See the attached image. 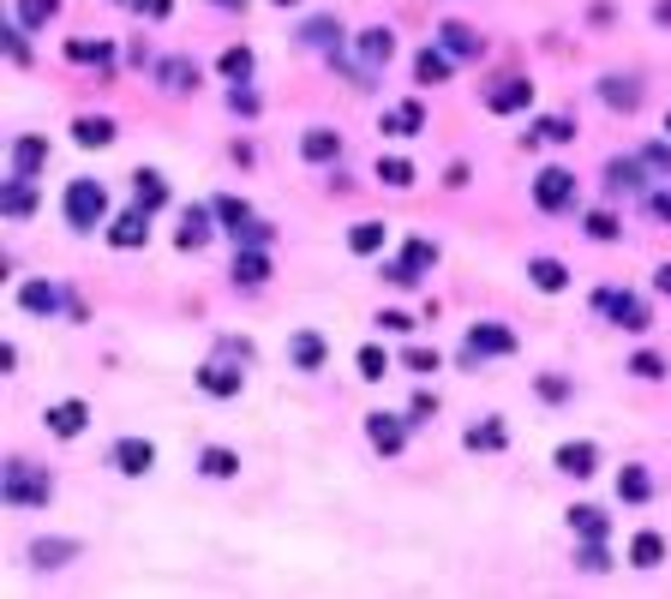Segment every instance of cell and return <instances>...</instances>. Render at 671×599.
Returning a JSON list of instances; mask_svg holds the SVG:
<instances>
[{
    "mask_svg": "<svg viewBox=\"0 0 671 599\" xmlns=\"http://www.w3.org/2000/svg\"><path fill=\"white\" fill-rule=\"evenodd\" d=\"M0 492H6L12 510H42V504L54 498V480H48V468H36V462H6Z\"/></svg>",
    "mask_w": 671,
    "mask_h": 599,
    "instance_id": "6da1fadb",
    "label": "cell"
},
{
    "mask_svg": "<svg viewBox=\"0 0 671 599\" xmlns=\"http://www.w3.org/2000/svg\"><path fill=\"white\" fill-rule=\"evenodd\" d=\"M660 24H671V0H660Z\"/></svg>",
    "mask_w": 671,
    "mask_h": 599,
    "instance_id": "be15d7a7",
    "label": "cell"
},
{
    "mask_svg": "<svg viewBox=\"0 0 671 599\" xmlns=\"http://www.w3.org/2000/svg\"><path fill=\"white\" fill-rule=\"evenodd\" d=\"M132 12H144V18H168L174 0H132Z\"/></svg>",
    "mask_w": 671,
    "mask_h": 599,
    "instance_id": "680465c9",
    "label": "cell"
},
{
    "mask_svg": "<svg viewBox=\"0 0 671 599\" xmlns=\"http://www.w3.org/2000/svg\"><path fill=\"white\" fill-rule=\"evenodd\" d=\"M48 162V138H36V132H24L18 144H12V174H30L36 180V168Z\"/></svg>",
    "mask_w": 671,
    "mask_h": 599,
    "instance_id": "83f0119b",
    "label": "cell"
},
{
    "mask_svg": "<svg viewBox=\"0 0 671 599\" xmlns=\"http://www.w3.org/2000/svg\"><path fill=\"white\" fill-rule=\"evenodd\" d=\"M216 66H222V78H234V84H246V78L258 72V54H252L246 42H234V48H222V60H216Z\"/></svg>",
    "mask_w": 671,
    "mask_h": 599,
    "instance_id": "d6a6232c",
    "label": "cell"
},
{
    "mask_svg": "<svg viewBox=\"0 0 671 599\" xmlns=\"http://www.w3.org/2000/svg\"><path fill=\"white\" fill-rule=\"evenodd\" d=\"M360 378H366V384L390 378V354H384V348H360Z\"/></svg>",
    "mask_w": 671,
    "mask_h": 599,
    "instance_id": "7dc6e473",
    "label": "cell"
},
{
    "mask_svg": "<svg viewBox=\"0 0 671 599\" xmlns=\"http://www.w3.org/2000/svg\"><path fill=\"white\" fill-rule=\"evenodd\" d=\"M276 6H294V0H276Z\"/></svg>",
    "mask_w": 671,
    "mask_h": 599,
    "instance_id": "e7e4bbea",
    "label": "cell"
},
{
    "mask_svg": "<svg viewBox=\"0 0 671 599\" xmlns=\"http://www.w3.org/2000/svg\"><path fill=\"white\" fill-rule=\"evenodd\" d=\"M372 324H378V330H390V336H408V330H414V318H408V312H378Z\"/></svg>",
    "mask_w": 671,
    "mask_h": 599,
    "instance_id": "11a10c76",
    "label": "cell"
},
{
    "mask_svg": "<svg viewBox=\"0 0 671 599\" xmlns=\"http://www.w3.org/2000/svg\"><path fill=\"white\" fill-rule=\"evenodd\" d=\"M534 102V78H498L492 90H486V108L492 114H522Z\"/></svg>",
    "mask_w": 671,
    "mask_h": 599,
    "instance_id": "7c38bea8",
    "label": "cell"
},
{
    "mask_svg": "<svg viewBox=\"0 0 671 599\" xmlns=\"http://www.w3.org/2000/svg\"><path fill=\"white\" fill-rule=\"evenodd\" d=\"M324 354H330V348H324V336H318V330H294L288 360H294L300 372H324Z\"/></svg>",
    "mask_w": 671,
    "mask_h": 599,
    "instance_id": "7402d4cb",
    "label": "cell"
},
{
    "mask_svg": "<svg viewBox=\"0 0 671 599\" xmlns=\"http://www.w3.org/2000/svg\"><path fill=\"white\" fill-rule=\"evenodd\" d=\"M552 462H558V474L588 480V474L600 468V444H588V438H582V444H558V456H552Z\"/></svg>",
    "mask_w": 671,
    "mask_h": 599,
    "instance_id": "e0dca14e",
    "label": "cell"
},
{
    "mask_svg": "<svg viewBox=\"0 0 671 599\" xmlns=\"http://www.w3.org/2000/svg\"><path fill=\"white\" fill-rule=\"evenodd\" d=\"M630 564H636V570H660V564H666V540H660V534H636V540H630Z\"/></svg>",
    "mask_w": 671,
    "mask_h": 599,
    "instance_id": "74e56055",
    "label": "cell"
},
{
    "mask_svg": "<svg viewBox=\"0 0 671 599\" xmlns=\"http://www.w3.org/2000/svg\"><path fill=\"white\" fill-rule=\"evenodd\" d=\"M630 372L648 378V384H660V378H666V360H660V354H630Z\"/></svg>",
    "mask_w": 671,
    "mask_h": 599,
    "instance_id": "816d5d0a",
    "label": "cell"
},
{
    "mask_svg": "<svg viewBox=\"0 0 671 599\" xmlns=\"http://www.w3.org/2000/svg\"><path fill=\"white\" fill-rule=\"evenodd\" d=\"M78 558V540H30V564L36 570H66Z\"/></svg>",
    "mask_w": 671,
    "mask_h": 599,
    "instance_id": "d4e9b609",
    "label": "cell"
},
{
    "mask_svg": "<svg viewBox=\"0 0 671 599\" xmlns=\"http://www.w3.org/2000/svg\"><path fill=\"white\" fill-rule=\"evenodd\" d=\"M198 474H204V480H234V474H240V456H234L228 444H204V450H198Z\"/></svg>",
    "mask_w": 671,
    "mask_h": 599,
    "instance_id": "cb8c5ba5",
    "label": "cell"
},
{
    "mask_svg": "<svg viewBox=\"0 0 671 599\" xmlns=\"http://www.w3.org/2000/svg\"><path fill=\"white\" fill-rule=\"evenodd\" d=\"M216 354H222V360H240V366H252V360H258V348H252V342H240V336H222V342H216Z\"/></svg>",
    "mask_w": 671,
    "mask_h": 599,
    "instance_id": "681fc988",
    "label": "cell"
},
{
    "mask_svg": "<svg viewBox=\"0 0 671 599\" xmlns=\"http://www.w3.org/2000/svg\"><path fill=\"white\" fill-rule=\"evenodd\" d=\"M300 156H306V162H336V156H342V132H330V126H312V132L300 138Z\"/></svg>",
    "mask_w": 671,
    "mask_h": 599,
    "instance_id": "4316f807",
    "label": "cell"
},
{
    "mask_svg": "<svg viewBox=\"0 0 671 599\" xmlns=\"http://www.w3.org/2000/svg\"><path fill=\"white\" fill-rule=\"evenodd\" d=\"M30 210H36V186H30V174H12V180H6V216L24 222Z\"/></svg>",
    "mask_w": 671,
    "mask_h": 599,
    "instance_id": "836d02e7",
    "label": "cell"
},
{
    "mask_svg": "<svg viewBox=\"0 0 671 599\" xmlns=\"http://www.w3.org/2000/svg\"><path fill=\"white\" fill-rule=\"evenodd\" d=\"M60 216H66V228H96V222L108 216V192H102V180H90V174L66 180V192H60Z\"/></svg>",
    "mask_w": 671,
    "mask_h": 599,
    "instance_id": "7a4b0ae2",
    "label": "cell"
},
{
    "mask_svg": "<svg viewBox=\"0 0 671 599\" xmlns=\"http://www.w3.org/2000/svg\"><path fill=\"white\" fill-rule=\"evenodd\" d=\"M132 204H138V210H150V216H156V210H162V204H168V180H162V174H156V168H132Z\"/></svg>",
    "mask_w": 671,
    "mask_h": 599,
    "instance_id": "ffe728a7",
    "label": "cell"
},
{
    "mask_svg": "<svg viewBox=\"0 0 671 599\" xmlns=\"http://www.w3.org/2000/svg\"><path fill=\"white\" fill-rule=\"evenodd\" d=\"M384 240H390V228H384V222H354V228H348V246H354L360 258L384 252Z\"/></svg>",
    "mask_w": 671,
    "mask_h": 599,
    "instance_id": "d590c367",
    "label": "cell"
},
{
    "mask_svg": "<svg viewBox=\"0 0 671 599\" xmlns=\"http://www.w3.org/2000/svg\"><path fill=\"white\" fill-rule=\"evenodd\" d=\"M402 366H408L414 378H432V372H438V354H432V348H408V354H402Z\"/></svg>",
    "mask_w": 671,
    "mask_h": 599,
    "instance_id": "f907efd6",
    "label": "cell"
},
{
    "mask_svg": "<svg viewBox=\"0 0 671 599\" xmlns=\"http://www.w3.org/2000/svg\"><path fill=\"white\" fill-rule=\"evenodd\" d=\"M396 258H402V264H408V270H414V276H426V270H432V264H438V246H432V240H420V234H414V240H402V252H396Z\"/></svg>",
    "mask_w": 671,
    "mask_h": 599,
    "instance_id": "f35d334b",
    "label": "cell"
},
{
    "mask_svg": "<svg viewBox=\"0 0 671 599\" xmlns=\"http://www.w3.org/2000/svg\"><path fill=\"white\" fill-rule=\"evenodd\" d=\"M432 414H438V402H432V396L420 390V396H414V420H432Z\"/></svg>",
    "mask_w": 671,
    "mask_h": 599,
    "instance_id": "91938a15",
    "label": "cell"
},
{
    "mask_svg": "<svg viewBox=\"0 0 671 599\" xmlns=\"http://www.w3.org/2000/svg\"><path fill=\"white\" fill-rule=\"evenodd\" d=\"M600 102L618 108V114H636V108H642V84L624 78V72H606V78H600Z\"/></svg>",
    "mask_w": 671,
    "mask_h": 599,
    "instance_id": "9a60e30c",
    "label": "cell"
},
{
    "mask_svg": "<svg viewBox=\"0 0 671 599\" xmlns=\"http://www.w3.org/2000/svg\"><path fill=\"white\" fill-rule=\"evenodd\" d=\"M210 222H216V204H186V216H180V234H174V246H180V252H198V246H204V240L216 234Z\"/></svg>",
    "mask_w": 671,
    "mask_h": 599,
    "instance_id": "5bb4252c",
    "label": "cell"
},
{
    "mask_svg": "<svg viewBox=\"0 0 671 599\" xmlns=\"http://www.w3.org/2000/svg\"><path fill=\"white\" fill-rule=\"evenodd\" d=\"M210 204H216V222H228V234L252 222V210H246V198H228V192H222V198H210Z\"/></svg>",
    "mask_w": 671,
    "mask_h": 599,
    "instance_id": "f6af8a7d",
    "label": "cell"
},
{
    "mask_svg": "<svg viewBox=\"0 0 671 599\" xmlns=\"http://www.w3.org/2000/svg\"><path fill=\"white\" fill-rule=\"evenodd\" d=\"M570 138H576V120L570 114H540L534 132H528V144H570Z\"/></svg>",
    "mask_w": 671,
    "mask_h": 599,
    "instance_id": "4dcf8cb0",
    "label": "cell"
},
{
    "mask_svg": "<svg viewBox=\"0 0 671 599\" xmlns=\"http://www.w3.org/2000/svg\"><path fill=\"white\" fill-rule=\"evenodd\" d=\"M450 72H456V54H450V48H438V42H432V48H420V54H414V84H420V90L450 84Z\"/></svg>",
    "mask_w": 671,
    "mask_h": 599,
    "instance_id": "9c48e42d",
    "label": "cell"
},
{
    "mask_svg": "<svg viewBox=\"0 0 671 599\" xmlns=\"http://www.w3.org/2000/svg\"><path fill=\"white\" fill-rule=\"evenodd\" d=\"M66 60H90V66H114V48L108 42H66Z\"/></svg>",
    "mask_w": 671,
    "mask_h": 599,
    "instance_id": "ee69618b",
    "label": "cell"
},
{
    "mask_svg": "<svg viewBox=\"0 0 671 599\" xmlns=\"http://www.w3.org/2000/svg\"><path fill=\"white\" fill-rule=\"evenodd\" d=\"M420 126H426V108H420L414 96H402V102L384 108V132H390V138H414Z\"/></svg>",
    "mask_w": 671,
    "mask_h": 599,
    "instance_id": "d6986e66",
    "label": "cell"
},
{
    "mask_svg": "<svg viewBox=\"0 0 671 599\" xmlns=\"http://www.w3.org/2000/svg\"><path fill=\"white\" fill-rule=\"evenodd\" d=\"M150 72H156V84L174 90V96L198 84V60H186V54H174V60H150Z\"/></svg>",
    "mask_w": 671,
    "mask_h": 599,
    "instance_id": "ac0fdd59",
    "label": "cell"
},
{
    "mask_svg": "<svg viewBox=\"0 0 671 599\" xmlns=\"http://www.w3.org/2000/svg\"><path fill=\"white\" fill-rule=\"evenodd\" d=\"M192 378H198V390H204V396H216V402H228V396H240V390H246V366H228L222 354H216V360H204Z\"/></svg>",
    "mask_w": 671,
    "mask_h": 599,
    "instance_id": "8992f818",
    "label": "cell"
},
{
    "mask_svg": "<svg viewBox=\"0 0 671 599\" xmlns=\"http://www.w3.org/2000/svg\"><path fill=\"white\" fill-rule=\"evenodd\" d=\"M594 312H606L618 330H630V336H642L648 324H654V312H648V300L642 294H630V288H600L594 294Z\"/></svg>",
    "mask_w": 671,
    "mask_h": 599,
    "instance_id": "3957f363",
    "label": "cell"
},
{
    "mask_svg": "<svg viewBox=\"0 0 671 599\" xmlns=\"http://www.w3.org/2000/svg\"><path fill=\"white\" fill-rule=\"evenodd\" d=\"M378 180L402 192V186H414V162L408 156H378Z\"/></svg>",
    "mask_w": 671,
    "mask_h": 599,
    "instance_id": "b9f144b4",
    "label": "cell"
},
{
    "mask_svg": "<svg viewBox=\"0 0 671 599\" xmlns=\"http://www.w3.org/2000/svg\"><path fill=\"white\" fill-rule=\"evenodd\" d=\"M6 54H12V60H30V42H24V24H18V18H12V30H6Z\"/></svg>",
    "mask_w": 671,
    "mask_h": 599,
    "instance_id": "9f6ffc18",
    "label": "cell"
},
{
    "mask_svg": "<svg viewBox=\"0 0 671 599\" xmlns=\"http://www.w3.org/2000/svg\"><path fill=\"white\" fill-rule=\"evenodd\" d=\"M408 426H414V420L384 414V408H378V414H366V438H372V450H378V456H402V450H408Z\"/></svg>",
    "mask_w": 671,
    "mask_h": 599,
    "instance_id": "52a82bcc",
    "label": "cell"
},
{
    "mask_svg": "<svg viewBox=\"0 0 671 599\" xmlns=\"http://www.w3.org/2000/svg\"><path fill=\"white\" fill-rule=\"evenodd\" d=\"M72 138H78L84 150H102V144H114V120H108V114H78V120H72Z\"/></svg>",
    "mask_w": 671,
    "mask_h": 599,
    "instance_id": "484cf974",
    "label": "cell"
},
{
    "mask_svg": "<svg viewBox=\"0 0 671 599\" xmlns=\"http://www.w3.org/2000/svg\"><path fill=\"white\" fill-rule=\"evenodd\" d=\"M234 240L240 246H270V222H246V228H234Z\"/></svg>",
    "mask_w": 671,
    "mask_h": 599,
    "instance_id": "db71d44e",
    "label": "cell"
},
{
    "mask_svg": "<svg viewBox=\"0 0 671 599\" xmlns=\"http://www.w3.org/2000/svg\"><path fill=\"white\" fill-rule=\"evenodd\" d=\"M60 18V0H18V24L24 30H42V24H54Z\"/></svg>",
    "mask_w": 671,
    "mask_h": 599,
    "instance_id": "60d3db41",
    "label": "cell"
},
{
    "mask_svg": "<svg viewBox=\"0 0 671 599\" xmlns=\"http://www.w3.org/2000/svg\"><path fill=\"white\" fill-rule=\"evenodd\" d=\"M666 132H671V114H666Z\"/></svg>",
    "mask_w": 671,
    "mask_h": 599,
    "instance_id": "03108f58",
    "label": "cell"
},
{
    "mask_svg": "<svg viewBox=\"0 0 671 599\" xmlns=\"http://www.w3.org/2000/svg\"><path fill=\"white\" fill-rule=\"evenodd\" d=\"M564 516H570V528H576V540H606V534H612V522H606V510H594V504H570Z\"/></svg>",
    "mask_w": 671,
    "mask_h": 599,
    "instance_id": "f546056e",
    "label": "cell"
},
{
    "mask_svg": "<svg viewBox=\"0 0 671 599\" xmlns=\"http://www.w3.org/2000/svg\"><path fill=\"white\" fill-rule=\"evenodd\" d=\"M84 420H90V408H84L78 396H66V402H54V408L42 414V426H48L54 438H78V432H84Z\"/></svg>",
    "mask_w": 671,
    "mask_h": 599,
    "instance_id": "2e32d148",
    "label": "cell"
},
{
    "mask_svg": "<svg viewBox=\"0 0 671 599\" xmlns=\"http://www.w3.org/2000/svg\"><path fill=\"white\" fill-rule=\"evenodd\" d=\"M582 234L600 240V246H612V240H618V216H612V210H588V216H582Z\"/></svg>",
    "mask_w": 671,
    "mask_h": 599,
    "instance_id": "7bdbcfd3",
    "label": "cell"
},
{
    "mask_svg": "<svg viewBox=\"0 0 671 599\" xmlns=\"http://www.w3.org/2000/svg\"><path fill=\"white\" fill-rule=\"evenodd\" d=\"M504 354H516V330H504V324H474L468 342H462V360H468V366L504 360Z\"/></svg>",
    "mask_w": 671,
    "mask_h": 599,
    "instance_id": "277c9868",
    "label": "cell"
},
{
    "mask_svg": "<svg viewBox=\"0 0 671 599\" xmlns=\"http://www.w3.org/2000/svg\"><path fill=\"white\" fill-rule=\"evenodd\" d=\"M300 42L330 54V48H342V24H336V18H306V24H300Z\"/></svg>",
    "mask_w": 671,
    "mask_h": 599,
    "instance_id": "1f68e13d",
    "label": "cell"
},
{
    "mask_svg": "<svg viewBox=\"0 0 671 599\" xmlns=\"http://www.w3.org/2000/svg\"><path fill=\"white\" fill-rule=\"evenodd\" d=\"M528 276H534V288H540V294H564V288H570V270H564L558 258H534V264H528Z\"/></svg>",
    "mask_w": 671,
    "mask_h": 599,
    "instance_id": "e575fe53",
    "label": "cell"
},
{
    "mask_svg": "<svg viewBox=\"0 0 671 599\" xmlns=\"http://www.w3.org/2000/svg\"><path fill=\"white\" fill-rule=\"evenodd\" d=\"M654 288H660V294H671V264H660V270H654Z\"/></svg>",
    "mask_w": 671,
    "mask_h": 599,
    "instance_id": "94428289",
    "label": "cell"
},
{
    "mask_svg": "<svg viewBox=\"0 0 671 599\" xmlns=\"http://www.w3.org/2000/svg\"><path fill=\"white\" fill-rule=\"evenodd\" d=\"M576 570H582V576H606V570H612L606 540H582V546H576Z\"/></svg>",
    "mask_w": 671,
    "mask_h": 599,
    "instance_id": "ab89813d",
    "label": "cell"
},
{
    "mask_svg": "<svg viewBox=\"0 0 671 599\" xmlns=\"http://www.w3.org/2000/svg\"><path fill=\"white\" fill-rule=\"evenodd\" d=\"M438 48H450L456 60H474V54H486V36L474 24H462V18H444L438 24Z\"/></svg>",
    "mask_w": 671,
    "mask_h": 599,
    "instance_id": "8fae6325",
    "label": "cell"
},
{
    "mask_svg": "<svg viewBox=\"0 0 671 599\" xmlns=\"http://www.w3.org/2000/svg\"><path fill=\"white\" fill-rule=\"evenodd\" d=\"M18 306L36 312V318H54V312L66 306V294H60L54 282H24V288H18Z\"/></svg>",
    "mask_w": 671,
    "mask_h": 599,
    "instance_id": "44dd1931",
    "label": "cell"
},
{
    "mask_svg": "<svg viewBox=\"0 0 671 599\" xmlns=\"http://www.w3.org/2000/svg\"><path fill=\"white\" fill-rule=\"evenodd\" d=\"M462 444H468V450H504V444H510V432H504V420H498V414H486V420H474V426L462 432Z\"/></svg>",
    "mask_w": 671,
    "mask_h": 599,
    "instance_id": "f1b7e54d",
    "label": "cell"
},
{
    "mask_svg": "<svg viewBox=\"0 0 671 599\" xmlns=\"http://www.w3.org/2000/svg\"><path fill=\"white\" fill-rule=\"evenodd\" d=\"M108 462H114L126 480H138V474H150V468H156V444H150V438H120V444L108 450Z\"/></svg>",
    "mask_w": 671,
    "mask_h": 599,
    "instance_id": "30bf717a",
    "label": "cell"
},
{
    "mask_svg": "<svg viewBox=\"0 0 671 599\" xmlns=\"http://www.w3.org/2000/svg\"><path fill=\"white\" fill-rule=\"evenodd\" d=\"M642 210H648L654 222H666V228H671V174L660 180V192H642Z\"/></svg>",
    "mask_w": 671,
    "mask_h": 599,
    "instance_id": "bcb514c9",
    "label": "cell"
},
{
    "mask_svg": "<svg viewBox=\"0 0 671 599\" xmlns=\"http://www.w3.org/2000/svg\"><path fill=\"white\" fill-rule=\"evenodd\" d=\"M618 498H624V504H648V498H654V474H648V468H624V474H618Z\"/></svg>",
    "mask_w": 671,
    "mask_h": 599,
    "instance_id": "8d00e7d4",
    "label": "cell"
},
{
    "mask_svg": "<svg viewBox=\"0 0 671 599\" xmlns=\"http://www.w3.org/2000/svg\"><path fill=\"white\" fill-rule=\"evenodd\" d=\"M534 390H540L546 402H570V396H576V384H570V378H558V372H546V378H534Z\"/></svg>",
    "mask_w": 671,
    "mask_h": 599,
    "instance_id": "c3c4849f",
    "label": "cell"
},
{
    "mask_svg": "<svg viewBox=\"0 0 671 599\" xmlns=\"http://www.w3.org/2000/svg\"><path fill=\"white\" fill-rule=\"evenodd\" d=\"M378 276H384L390 288H414V282H420V276H414V270H408L402 258H384V270H378Z\"/></svg>",
    "mask_w": 671,
    "mask_h": 599,
    "instance_id": "f5cc1de1",
    "label": "cell"
},
{
    "mask_svg": "<svg viewBox=\"0 0 671 599\" xmlns=\"http://www.w3.org/2000/svg\"><path fill=\"white\" fill-rule=\"evenodd\" d=\"M354 54H360V66H366V72H384V66L396 60V30H384V24L360 30V36H354Z\"/></svg>",
    "mask_w": 671,
    "mask_h": 599,
    "instance_id": "ba28073f",
    "label": "cell"
},
{
    "mask_svg": "<svg viewBox=\"0 0 671 599\" xmlns=\"http://www.w3.org/2000/svg\"><path fill=\"white\" fill-rule=\"evenodd\" d=\"M234 282H240V288H264V282H270V258H264V246H240V258H234Z\"/></svg>",
    "mask_w": 671,
    "mask_h": 599,
    "instance_id": "603a6c76",
    "label": "cell"
},
{
    "mask_svg": "<svg viewBox=\"0 0 671 599\" xmlns=\"http://www.w3.org/2000/svg\"><path fill=\"white\" fill-rule=\"evenodd\" d=\"M210 6H222V12H246V0H210Z\"/></svg>",
    "mask_w": 671,
    "mask_h": 599,
    "instance_id": "6125c7cd",
    "label": "cell"
},
{
    "mask_svg": "<svg viewBox=\"0 0 671 599\" xmlns=\"http://www.w3.org/2000/svg\"><path fill=\"white\" fill-rule=\"evenodd\" d=\"M228 108H234V114H258V96H252L246 84H234V90H228Z\"/></svg>",
    "mask_w": 671,
    "mask_h": 599,
    "instance_id": "6f0895ef",
    "label": "cell"
},
{
    "mask_svg": "<svg viewBox=\"0 0 671 599\" xmlns=\"http://www.w3.org/2000/svg\"><path fill=\"white\" fill-rule=\"evenodd\" d=\"M126 6H132V0H126Z\"/></svg>",
    "mask_w": 671,
    "mask_h": 599,
    "instance_id": "003e7915",
    "label": "cell"
},
{
    "mask_svg": "<svg viewBox=\"0 0 671 599\" xmlns=\"http://www.w3.org/2000/svg\"><path fill=\"white\" fill-rule=\"evenodd\" d=\"M534 204H540V210H570V204H576V174L558 168V162L540 168V174H534Z\"/></svg>",
    "mask_w": 671,
    "mask_h": 599,
    "instance_id": "5b68a950",
    "label": "cell"
},
{
    "mask_svg": "<svg viewBox=\"0 0 671 599\" xmlns=\"http://www.w3.org/2000/svg\"><path fill=\"white\" fill-rule=\"evenodd\" d=\"M150 240V210H120L114 222H108V246H120V252H132V246H144Z\"/></svg>",
    "mask_w": 671,
    "mask_h": 599,
    "instance_id": "4fadbf2b",
    "label": "cell"
}]
</instances>
